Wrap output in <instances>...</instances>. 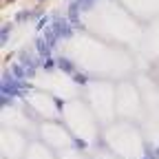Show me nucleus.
I'll return each instance as SVG.
<instances>
[{"label": "nucleus", "mask_w": 159, "mask_h": 159, "mask_svg": "<svg viewBox=\"0 0 159 159\" xmlns=\"http://www.w3.org/2000/svg\"><path fill=\"white\" fill-rule=\"evenodd\" d=\"M57 69H60V71H64V73L75 75V64L71 62L69 57H60V60H57Z\"/></svg>", "instance_id": "nucleus-3"}, {"label": "nucleus", "mask_w": 159, "mask_h": 159, "mask_svg": "<svg viewBox=\"0 0 159 159\" xmlns=\"http://www.w3.org/2000/svg\"><path fill=\"white\" fill-rule=\"evenodd\" d=\"M29 18V11L25 9V11H18V16H16V22H22V20H27Z\"/></svg>", "instance_id": "nucleus-8"}, {"label": "nucleus", "mask_w": 159, "mask_h": 159, "mask_svg": "<svg viewBox=\"0 0 159 159\" xmlns=\"http://www.w3.org/2000/svg\"><path fill=\"white\" fill-rule=\"evenodd\" d=\"M11 73L18 77V80H27V71L22 64H11Z\"/></svg>", "instance_id": "nucleus-4"}, {"label": "nucleus", "mask_w": 159, "mask_h": 159, "mask_svg": "<svg viewBox=\"0 0 159 159\" xmlns=\"http://www.w3.org/2000/svg\"><path fill=\"white\" fill-rule=\"evenodd\" d=\"M11 27H13L11 22H5V25H2V33H0V42H2V44L9 42V31H11Z\"/></svg>", "instance_id": "nucleus-5"}, {"label": "nucleus", "mask_w": 159, "mask_h": 159, "mask_svg": "<svg viewBox=\"0 0 159 159\" xmlns=\"http://www.w3.org/2000/svg\"><path fill=\"white\" fill-rule=\"evenodd\" d=\"M38 2H42V0H38Z\"/></svg>", "instance_id": "nucleus-9"}, {"label": "nucleus", "mask_w": 159, "mask_h": 159, "mask_svg": "<svg viewBox=\"0 0 159 159\" xmlns=\"http://www.w3.org/2000/svg\"><path fill=\"white\" fill-rule=\"evenodd\" d=\"M40 64H42V69H44V71H53V69L57 66V60H53V57H44Z\"/></svg>", "instance_id": "nucleus-6"}, {"label": "nucleus", "mask_w": 159, "mask_h": 159, "mask_svg": "<svg viewBox=\"0 0 159 159\" xmlns=\"http://www.w3.org/2000/svg\"><path fill=\"white\" fill-rule=\"evenodd\" d=\"M35 51H38L40 60L51 57V47L47 44V40H44V38H38V40H35Z\"/></svg>", "instance_id": "nucleus-2"}, {"label": "nucleus", "mask_w": 159, "mask_h": 159, "mask_svg": "<svg viewBox=\"0 0 159 159\" xmlns=\"http://www.w3.org/2000/svg\"><path fill=\"white\" fill-rule=\"evenodd\" d=\"M55 33L60 35V40H69L73 35V25H71V20L69 18H62V16H53V25Z\"/></svg>", "instance_id": "nucleus-1"}, {"label": "nucleus", "mask_w": 159, "mask_h": 159, "mask_svg": "<svg viewBox=\"0 0 159 159\" xmlns=\"http://www.w3.org/2000/svg\"><path fill=\"white\" fill-rule=\"evenodd\" d=\"M73 82L80 84V86H84V84L89 82V75H84V73H75V75H73Z\"/></svg>", "instance_id": "nucleus-7"}]
</instances>
